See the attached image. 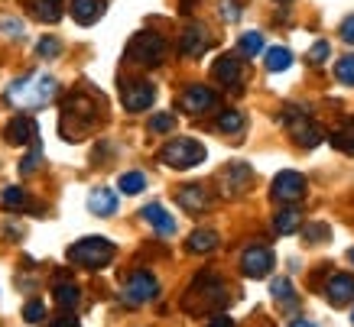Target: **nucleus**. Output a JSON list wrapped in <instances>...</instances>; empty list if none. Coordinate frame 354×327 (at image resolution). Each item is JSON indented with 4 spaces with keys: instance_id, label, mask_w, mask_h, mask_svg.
Here are the masks:
<instances>
[{
    "instance_id": "nucleus-1",
    "label": "nucleus",
    "mask_w": 354,
    "mask_h": 327,
    "mask_svg": "<svg viewBox=\"0 0 354 327\" xmlns=\"http://www.w3.org/2000/svg\"><path fill=\"white\" fill-rule=\"evenodd\" d=\"M55 91H59V85H55L53 75L32 72V75H23L20 81H13L7 88V101L13 107H20V110H39V107H46L53 101Z\"/></svg>"
},
{
    "instance_id": "nucleus-2",
    "label": "nucleus",
    "mask_w": 354,
    "mask_h": 327,
    "mask_svg": "<svg viewBox=\"0 0 354 327\" xmlns=\"http://www.w3.org/2000/svg\"><path fill=\"white\" fill-rule=\"evenodd\" d=\"M114 259V243L104 240V237H85L68 246V263L82 266V269H104V266Z\"/></svg>"
},
{
    "instance_id": "nucleus-3",
    "label": "nucleus",
    "mask_w": 354,
    "mask_h": 327,
    "mask_svg": "<svg viewBox=\"0 0 354 327\" xmlns=\"http://www.w3.org/2000/svg\"><path fill=\"white\" fill-rule=\"evenodd\" d=\"M160 162L169 166V169H192V166L205 162V146L192 137L169 139V143L160 149Z\"/></svg>"
},
{
    "instance_id": "nucleus-4",
    "label": "nucleus",
    "mask_w": 354,
    "mask_h": 327,
    "mask_svg": "<svg viewBox=\"0 0 354 327\" xmlns=\"http://www.w3.org/2000/svg\"><path fill=\"white\" fill-rule=\"evenodd\" d=\"M162 55H166V43H162V36H156V32H137V36H133V43L127 46L130 62L147 65V68L160 65Z\"/></svg>"
},
{
    "instance_id": "nucleus-5",
    "label": "nucleus",
    "mask_w": 354,
    "mask_h": 327,
    "mask_svg": "<svg viewBox=\"0 0 354 327\" xmlns=\"http://www.w3.org/2000/svg\"><path fill=\"white\" fill-rule=\"evenodd\" d=\"M156 295H160V282H156V275L147 272V269L133 272L127 279V285H124V305H130V308L150 305Z\"/></svg>"
},
{
    "instance_id": "nucleus-6",
    "label": "nucleus",
    "mask_w": 354,
    "mask_h": 327,
    "mask_svg": "<svg viewBox=\"0 0 354 327\" xmlns=\"http://www.w3.org/2000/svg\"><path fill=\"white\" fill-rule=\"evenodd\" d=\"M302 195H306V179H302L299 172H279L277 179H273V198L277 201H286V204H292V201H302Z\"/></svg>"
},
{
    "instance_id": "nucleus-7",
    "label": "nucleus",
    "mask_w": 354,
    "mask_h": 327,
    "mask_svg": "<svg viewBox=\"0 0 354 327\" xmlns=\"http://www.w3.org/2000/svg\"><path fill=\"white\" fill-rule=\"evenodd\" d=\"M286 127H290V133L296 137V143H302L306 149L319 146V139H322V133L309 123V117L302 114V110H296V107H290V110H286Z\"/></svg>"
},
{
    "instance_id": "nucleus-8",
    "label": "nucleus",
    "mask_w": 354,
    "mask_h": 327,
    "mask_svg": "<svg viewBox=\"0 0 354 327\" xmlns=\"http://www.w3.org/2000/svg\"><path fill=\"white\" fill-rule=\"evenodd\" d=\"M215 91L205 85H189L183 91V97H179V107H183L185 114H205V110H212L215 107Z\"/></svg>"
},
{
    "instance_id": "nucleus-9",
    "label": "nucleus",
    "mask_w": 354,
    "mask_h": 327,
    "mask_svg": "<svg viewBox=\"0 0 354 327\" xmlns=\"http://www.w3.org/2000/svg\"><path fill=\"white\" fill-rule=\"evenodd\" d=\"M241 266H244L247 279H263V275L273 269V253L267 246H250L244 256H241Z\"/></svg>"
},
{
    "instance_id": "nucleus-10",
    "label": "nucleus",
    "mask_w": 354,
    "mask_h": 327,
    "mask_svg": "<svg viewBox=\"0 0 354 327\" xmlns=\"http://www.w3.org/2000/svg\"><path fill=\"white\" fill-rule=\"evenodd\" d=\"M153 101H156V88L150 81H133V85L124 88V107L130 114H140V110L153 107Z\"/></svg>"
},
{
    "instance_id": "nucleus-11",
    "label": "nucleus",
    "mask_w": 354,
    "mask_h": 327,
    "mask_svg": "<svg viewBox=\"0 0 354 327\" xmlns=\"http://www.w3.org/2000/svg\"><path fill=\"white\" fill-rule=\"evenodd\" d=\"M36 137H39V127H36V120L26 114H17L7 123V143H13V146H26V143H36Z\"/></svg>"
},
{
    "instance_id": "nucleus-12",
    "label": "nucleus",
    "mask_w": 354,
    "mask_h": 327,
    "mask_svg": "<svg viewBox=\"0 0 354 327\" xmlns=\"http://www.w3.org/2000/svg\"><path fill=\"white\" fill-rule=\"evenodd\" d=\"M208 43H212L208 30H205L202 23H192V26H185V32H183V55L198 59V55L208 49Z\"/></svg>"
},
{
    "instance_id": "nucleus-13",
    "label": "nucleus",
    "mask_w": 354,
    "mask_h": 327,
    "mask_svg": "<svg viewBox=\"0 0 354 327\" xmlns=\"http://www.w3.org/2000/svg\"><path fill=\"white\" fill-rule=\"evenodd\" d=\"M176 201H179L189 214H202V211H208V204H212V198H208V191H205L202 185H185V188H179Z\"/></svg>"
},
{
    "instance_id": "nucleus-14",
    "label": "nucleus",
    "mask_w": 354,
    "mask_h": 327,
    "mask_svg": "<svg viewBox=\"0 0 354 327\" xmlns=\"http://www.w3.org/2000/svg\"><path fill=\"white\" fill-rule=\"evenodd\" d=\"M88 211L95 214V217H111V214L118 211V191L95 188L88 195Z\"/></svg>"
},
{
    "instance_id": "nucleus-15",
    "label": "nucleus",
    "mask_w": 354,
    "mask_h": 327,
    "mask_svg": "<svg viewBox=\"0 0 354 327\" xmlns=\"http://www.w3.org/2000/svg\"><path fill=\"white\" fill-rule=\"evenodd\" d=\"M140 217L150 224L156 233H162V237H169V233H176V221H172L169 214H166V208L162 204H147L143 211H140Z\"/></svg>"
},
{
    "instance_id": "nucleus-16",
    "label": "nucleus",
    "mask_w": 354,
    "mask_h": 327,
    "mask_svg": "<svg viewBox=\"0 0 354 327\" xmlns=\"http://www.w3.org/2000/svg\"><path fill=\"white\" fill-rule=\"evenodd\" d=\"M26 10L39 23H59L62 20V0H23Z\"/></svg>"
},
{
    "instance_id": "nucleus-17",
    "label": "nucleus",
    "mask_w": 354,
    "mask_h": 327,
    "mask_svg": "<svg viewBox=\"0 0 354 327\" xmlns=\"http://www.w3.org/2000/svg\"><path fill=\"white\" fill-rule=\"evenodd\" d=\"M325 295H328V301L332 305H348L354 298V279L351 275H332V282H328V288H325Z\"/></svg>"
},
{
    "instance_id": "nucleus-18",
    "label": "nucleus",
    "mask_w": 354,
    "mask_h": 327,
    "mask_svg": "<svg viewBox=\"0 0 354 327\" xmlns=\"http://www.w3.org/2000/svg\"><path fill=\"white\" fill-rule=\"evenodd\" d=\"M104 13V0H72V17L82 26H91V23L101 20Z\"/></svg>"
},
{
    "instance_id": "nucleus-19",
    "label": "nucleus",
    "mask_w": 354,
    "mask_h": 327,
    "mask_svg": "<svg viewBox=\"0 0 354 327\" xmlns=\"http://www.w3.org/2000/svg\"><path fill=\"white\" fill-rule=\"evenodd\" d=\"M212 75H215L221 85H237L241 81V62H237L234 55H221L215 62V68H212Z\"/></svg>"
},
{
    "instance_id": "nucleus-20",
    "label": "nucleus",
    "mask_w": 354,
    "mask_h": 327,
    "mask_svg": "<svg viewBox=\"0 0 354 327\" xmlns=\"http://www.w3.org/2000/svg\"><path fill=\"white\" fill-rule=\"evenodd\" d=\"M53 295H55V305L72 311V308L78 305V285L68 282V279H59V282L53 285Z\"/></svg>"
},
{
    "instance_id": "nucleus-21",
    "label": "nucleus",
    "mask_w": 354,
    "mask_h": 327,
    "mask_svg": "<svg viewBox=\"0 0 354 327\" xmlns=\"http://www.w3.org/2000/svg\"><path fill=\"white\" fill-rule=\"evenodd\" d=\"M227 195H237V191L247 188V181H250V169H247L244 162H234L231 169H227Z\"/></svg>"
},
{
    "instance_id": "nucleus-22",
    "label": "nucleus",
    "mask_w": 354,
    "mask_h": 327,
    "mask_svg": "<svg viewBox=\"0 0 354 327\" xmlns=\"http://www.w3.org/2000/svg\"><path fill=\"white\" fill-rule=\"evenodd\" d=\"M263 62H267L270 72H286V68L292 65V52L290 49H283V46H273V49H267Z\"/></svg>"
},
{
    "instance_id": "nucleus-23",
    "label": "nucleus",
    "mask_w": 354,
    "mask_h": 327,
    "mask_svg": "<svg viewBox=\"0 0 354 327\" xmlns=\"http://www.w3.org/2000/svg\"><path fill=\"white\" fill-rule=\"evenodd\" d=\"M299 224H302V217L296 208H286V211H279L277 217H273V227H277V233H283V237H286V233H296Z\"/></svg>"
},
{
    "instance_id": "nucleus-24",
    "label": "nucleus",
    "mask_w": 354,
    "mask_h": 327,
    "mask_svg": "<svg viewBox=\"0 0 354 327\" xmlns=\"http://www.w3.org/2000/svg\"><path fill=\"white\" fill-rule=\"evenodd\" d=\"M215 246H218L215 230H195L192 237H189V250H192V253H212Z\"/></svg>"
},
{
    "instance_id": "nucleus-25",
    "label": "nucleus",
    "mask_w": 354,
    "mask_h": 327,
    "mask_svg": "<svg viewBox=\"0 0 354 327\" xmlns=\"http://www.w3.org/2000/svg\"><path fill=\"white\" fill-rule=\"evenodd\" d=\"M332 146L344 156H354V120L351 123H344L342 130H335L332 133Z\"/></svg>"
},
{
    "instance_id": "nucleus-26",
    "label": "nucleus",
    "mask_w": 354,
    "mask_h": 327,
    "mask_svg": "<svg viewBox=\"0 0 354 327\" xmlns=\"http://www.w3.org/2000/svg\"><path fill=\"white\" fill-rule=\"evenodd\" d=\"M118 188L124 191V195H140V191L147 188V175H143V172H124L118 181Z\"/></svg>"
},
{
    "instance_id": "nucleus-27",
    "label": "nucleus",
    "mask_w": 354,
    "mask_h": 327,
    "mask_svg": "<svg viewBox=\"0 0 354 327\" xmlns=\"http://www.w3.org/2000/svg\"><path fill=\"white\" fill-rule=\"evenodd\" d=\"M335 78H338L342 85L354 88V55H342V59L335 62Z\"/></svg>"
},
{
    "instance_id": "nucleus-28",
    "label": "nucleus",
    "mask_w": 354,
    "mask_h": 327,
    "mask_svg": "<svg viewBox=\"0 0 354 327\" xmlns=\"http://www.w3.org/2000/svg\"><path fill=\"white\" fill-rule=\"evenodd\" d=\"M0 204L10 208V211H20V208H26V191L10 185V188H3V195H0Z\"/></svg>"
},
{
    "instance_id": "nucleus-29",
    "label": "nucleus",
    "mask_w": 354,
    "mask_h": 327,
    "mask_svg": "<svg viewBox=\"0 0 354 327\" xmlns=\"http://www.w3.org/2000/svg\"><path fill=\"white\" fill-rule=\"evenodd\" d=\"M270 295L277 298V301H283V305H292L296 292H292V282H290V279H273V285H270Z\"/></svg>"
},
{
    "instance_id": "nucleus-30",
    "label": "nucleus",
    "mask_w": 354,
    "mask_h": 327,
    "mask_svg": "<svg viewBox=\"0 0 354 327\" xmlns=\"http://www.w3.org/2000/svg\"><path fill=\"white\" fill-rule=\"evenodd\" d=\"M237 49H241V52H244L247 59H250V55H257L260 49H263V36H260L257 30L244 32V36H241V43H237Z\"/></svg>"
},
{
    "instance_id": "nucleus-31",
    "label": "nucleus",
    "mask_w": 354,
    "mask_h": 327,
    "mask_svg": "<svg viewBox=\"0 0 354 327\" xmlns=\"http://www.w3.org/2000/svg\"><path fill=\"white\" fill-rule=\"evenodd\" d=\"M241 127H244V114L241 110H225V114L218 117V130L221 133H237Z\"/></svg>"
},
{
    "instance_id": "nucleus-32",
    "label": "nucleus",
    "mask_w": 354,
    "mask_h": 327,
    "mask_svg": "<svg viewBox=\"0 0 354 327\" xmlns=\"http://www.w3.org/2000/svg\"><path fill=\"white\" fill-rule=\"evenodd\" d=\"M59 52H62V43H59L55 36H43L39 46H36V55H39V59H55Z\"/></svg>"
},
{
    "instance_id": "nucleus-33",
    "label": "nucleus",
    "mask_w": 354,
    "mask_h": 327,
    "mask_svg": "<svg viewBox=\"0 0 354 327\" xmlns=\"http://www.w3.org/2000/svg\"><path fill=\"white\" fill-rule=\"evenodd\" d=\"M23 317L30 321V324H39L46 317V305L43 301H26V308H23Z\"/></svg>"
},
{
    "instance_id": "nucleus-34",
    "label": "nucleus",
    "mask_w": 354,
    "mask_h": 327,
    "mask_svg": "<svg viewBox=\"0 0 354 327\" xmlns=\"http://www.w3.org/2000/svg\"><path fill=\"white\" fill-rule=\"evenodd\" d=\"M172 127H176V117H172V114H156L150 120V130H153V133H169Z\"/></svg>"
},
{
    "instance_id": "nucleus-35",
    "label": "nucleus",
    "mask_w": 354,
    "mask_h": 327,
    "mask_svg": "<svg viewBox=\"0 0 354 327\" xmlns=\"http://www.w3.org/2000/svg\"><path fill=\"white\" fill-rule=\"evenodd\" d=\"M328 52H332V46L325 43V39H319V43L309 49V62H312V65H322L325 59H328Z\"/></svg>"
},
{
    "instance_id": "nucleus-36",
    "label": "nucleus",
    "mask_w": 354,
    "mask_h": 327,
    "mask_svg": "<svg viewBox=\"0 0 354 327\" xmlns=\"http://www.w3.org/2000/svg\"><path fill=\"white\" fill-rule=\"evenodd\" d=\"M218 7H221V17H225L227 23H237V20H241V3H237V0H221Z\"/></svg>"
},
{
    "instance_id": "nucleus-37",
    "label": "nucleus",
    "mask_w": 354,
    "mask_h": 327,
    "mask_svg": "<svg viewBox=\"0 0 354 327\" xmlns=\"http://www.w3.org/2000/svg\"><path fill=\"white\" fill-rule=\"evenodd\" d=\"M36 162H39V146H32V152L20 162V172H23V175H30V172H36Z\"/></svg>"
},
{
    "instance_id": "nucleus-38",
    "label": "nucleus",
    "mask_w": 354,
    "mask_h": 327,
    "mask_svg": "<svg viewBox=\"0 0 354 327\" xmlns=\"http://www.w3.org/2000/svg\"><path fill=\"white\" fill-rule=\"evenodd\" d=\"M342 39H344V43H348V46H354V13H351V17H348V20L342 23Z\"/></svg>"
},
{
    "instance_id": "nucleus-39",
    "label": "nucleus",
    "mask_w": 354,
    "mask_h": 327,
    "mask_svg": "<svg viewBox=\"0 0 354 327\" xmlns=\"http://www.w3.org/2000/svg\"><path fill=\"white\" fill-rule=\"evenodd\" d=\"M0 32H10L13 39H17V36H23V26L17 20H0Z\"/></svg>"
},
{
    "instance_id": "nucleus-40",
    "label": "nucleus",
    "mask_w": 354,
    "mask_h": 327,
    "mask_svg": "<svg viewBox=\"0 0 354 327\" xmlns=\"http://www.w3.org/2000/svg\"><path fill=\"white\" fill-rule=\"evenodd\" d=\"M205 327H234V321H231L227 315H215V317H212V321H208Z\"/></svg>"
},
{
    "instance_id": "nucleus-41",
    "label": "nucleus",
    "mask_w": 354,
    "mask_h": 327,
    "mask_svg": "<svg viewBox=\"0 0 354 327\" xmlns=\"http://www.w3.org/2000/svg\"><path fill=\"white\" fill-rule=\"evenodd\" d=\"M49 327H78V321H75V317H68V315H65V317H55V321H53Z\"/></svg>"
},
{
    "instance_id": "nucleus-42",
    "label": "nucleus",
    "mask_w": 354,
    "mask_h": 327,
    "mask_svg": "<svg viewBox=\"0 0 354 327\" xmlns=\"http://www.w3.org/2000/svg\"><path fill=\"white\" fill-rule=\"evenodd\" d=\"M290 327H315V324H312V321H299V317H296Z\"/></svg>"
},
{
    "instance_id": "nucleus-43",
    "label": "nucleus",
    "mask_w": 354,
    "mask_h": 327,
    "mask_svg": "<svg viewBox=\"0 0 354 327\" xmlns=\"http://www.w3.org/2000/svg\"><path fill=\"white\" fill-rule=\"evenodd\" d=\"M351 263H354V250H351Z\"/></svg>"
},
{
    "instance_id": "nucleus-44",
    "label": "nucleus",
    "mask_w": 354,
    "mask_h": 327,
    "mask_svg": "<svg viewBox=\"0 0 354 327\" xmlns=\"http://www.w3.org/2000/svg\"><path fill=\"white\" fill-rule=\"evenodd\" d=\"M279 3H290V0H279Z\"/></svg>"
},
{
    "instance_id": "nucleus-45",
    "label": "nucleus",
    "mask_w": 354,
    "mask_h": 327,
    "mask_svg": "<svg viewBox=\"0 0 354 327\" xmlns=\"http://www.w3.org/2000/svg\"><path fill=\"white\" fill-rule=\"evenodd\" d=\"M351 321H354V317H351Z\"/></svg>"
}]
</instances>
